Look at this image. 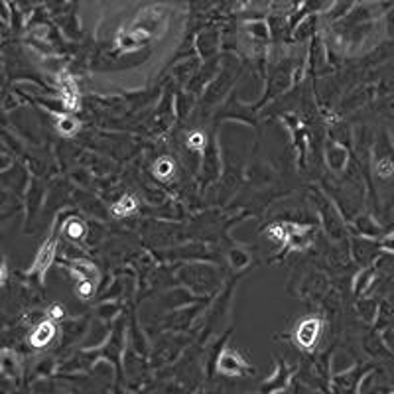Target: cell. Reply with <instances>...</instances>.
<instances>
[{"instance_id": "6da1fadb", "label": "cell", "mask_w": 394, "mask_h": 394, "mask_svg": "<svg viewBox=\"0 0 394 394\" xmlns=\"http://www.w3.org/2000/svg\"><path fill=\"white\" fill-rule=\"evenodd\" d=\"M310 231L312 225H298V223H272L268 225L267 233L274 241L282 242L290 249H305L310 244Z\"/></svg>"}, {"instance_id": "7a4b0ae2", "label": "cell", "mask_w": 394, "mask_h": 394, "mask_svg": "<svg viewBox=\"0 0 394 394\" xmlns=\"http://www.w3.org/2000/svg\"><path fill=\"white\" fill-rule=\"evenodd\" d=\"M319 331H321V321L318 318L304 319L296 330V341L304 349H312L318 341Z\"/></svg>"}, {"instance_id": "3957f363", "label": "cell", "mask_w": 394, "mask_h": 394, "mask_svg": "<svg viewBox=\"0 0 394 394\" xmlns=\"http://www.w3.org/2000/svg\"><path fill=\"white\" fill-rule=\"evenodd\" d=\"M247 369H249V365L244 363V359L231 349H225L219 357V373H223L227 377H241Z\"/></svg>"}, {"instance_id": "277c9868", "label": "cell", "mask_w": 394, "mask_h": 394, "mask_svg": "<svg viewBox=\"0 0 394 394\" xmlns=\"http://www.w3.org/2000/svg\"><path fill=\"white\" fill-rule=\"evenodd\" d=\"M57 83H60V89H62V99H64L65 109L67 111H75L77 107H79V89H77L75 79L67 71H60Z\"/></svg>"}, {"instance_id": "5b68a950", "label": "cell", "mask_w": 394, "mask_h": 394, "mask_svg": "<svg viewBox=\"0 0 394 394\" xmlns=\"http://www.w3.org/2000/svg\"><path fill=\"white\" fill-rule=\"evenodd\" d=\"M55 251H57V237H51L50 241L42 244L38 256H36V260H34L32 270L38 272L42 282H44V276H46V270L51 267V262H53V258H55Z\"/></svg>"}, {"instance_id": "8992f818", "label": "cell", "mask_w": 394, "mask_h": 394, "mask_svg": "<svg viewBox=\"0 0 394 394\" xmlns=\"http://www.w3.org/2000/svg\"><path fill=\"white\" fill-rule=\"evenodd\" d=\"M0 373L10 379V381H18L22 375V367H20V355L14 353L12 349H2L0 353Z\"/></svg>"}, {"instance_id": "52a82bcc", "label": "cell", "mask_w": 394, "mask_h": 394, "mask_svg": "<svg viewBox=\"0 0 394 394\" xmlns=\"http://www.w3.org/2000/svg\"><path fill=\"white\" fill-rule=\"evenodd\" d=\"M150 39L148 30H132V32H120L116 36V48L120 50H138L142 44Z\"/></svg>"}, {"instance_id": "ba28073f", "label": "cell", "mask_w": 394, "mask_h": 394, "mask_svg": "<svg viewBox=\"0 0 394 394\" xmlns=\"http://www.w3.org/2000/svg\"><path fill=\"white\" fill-rule=\"evenodd\" d=\"M53 335H55V323L51 319H46L30 335V345L36 347V349H42V347H46V345L50 343L51 339H53Z\"/></svg>"}, {"instance_id": "9c48e42d", "label": "cell", "mask_w": 394, "mask_h": 394, "mask_svg": "<svg viewBox=\"0 0 394 394\" xmlns=\"http://www.w3.org/2000/svg\"><path fill=\"white\" fill-rule=\"evenodd\" d=\"M69 272L77 276L79 282H93L97 284V268L93 267L91 262H75L69 267Z\"/></svg>"}, {"instance_id": "30bf717a", "label": "cell", "mask_w": 394, "mask_h": 394, "mask_svg": "<svg viewBox=\"0 0 394 394\" xmlns=\"http://www.w3.org/2000/svg\"><path fill=\"white\" fill-rule=\"evenodd\" d=\"M136 207H138V202H136V197L134 195H123L115 205H113V215L115 217H127L130 213H134L136 211Z\"/></svg>"}, {"instance_id": "8fae6325", "label": "cell", "mask_w": 394, "mask_h": 394, "mask_svg": "<svg viewBox=\"0 0 394 394\" xmlns=\"http://www.w3.org/2000/svg\"><path fill=\"white\" fill-rule=\"evenodd\" d=\"M55 127L60 130V134L64 136H73L77 130H79V123H77L73 116L69 115H60L55 120Z\"/></svg>"}, {"instance_id": "7c38bea8", "label": "cell", "mask_w": 394, "mask_h": 394, "mask_svg": "<svg viewBox=\"0 0 394 394\" xmlns=\"http://www.w3.org/2000/svg\"><path fill=\"white\" fill-rule=\"evenodd\" d=\"M64 231L69 239L79 241V239H83V235H85V225H83L81 219H69V221L65 223Z\"/></svg>"}, {"instance_id": "4fadbf2b", "label": "cell", "mask_w": 394, "mask_h": 394, "mask_svg": "<svg viewBox=\"0 0 394 394\" xmlns=\"http://www.w3.org/2000/svg\"><path fill=\"white\" fill-rule=\"evenodd\" d=\"M174 174V162L170 158H160L156 164H154V176L160 179H168Z\"/></svg>"}, {"instance_id": "5bb4252c", "label": "cell", "mask_w": 394, "mask_h": 394, "mask_svg": "<svg viewBox=\"0 0 394 394\" xmlns=\"http://www.w3.org/2000/svg\"><path fill=\"white\" fill-rule=\"evenodd\" d=\"M188 148L190 150H195V152H204L205 150V136L202 132H191L188 136Z\"/></svg>"}, {"instance_id": "9a60e30c", "label": "cell", "mask_w": 394, "mask_h": 394, "mask_svg": "<svg viewBox=\"0 0 394 394\" xmlns=\"http://www.w3.org/2000/svg\"><path fill=\"white\" fill-rule=\"evenodd\" d=\"M377 168H379V174H381V176H384V178H386V176H391V174H393V164H391V162H388V160H382V162H379V165H377Z\"/></svg>"}, {"instance_id": "2e32d148", "label": "cell", "mask_w": 394, "mask_h": 394, "mask_svg": "<svg viewBox=\"0 0 394 394\" xmlns=\"http://www.w3.org/2000/svg\"><path fill=\"white\" fill-rule=\"evenodd\" d=\"M381 249L382 251H386V253H393L394 255V235H388L386 239H382Z\"/></svg>"}, {"instance_id": "e0dca14e", "label": "cell", "mask_w": 394, "mask_h": 394, "mask_svg": "<svg viewBox=\"0 0 394 394\" xmlns=\"http://www.w3.org/2000/svg\"><path fill=\"white\" fill-rule=\"evenodd\" d=\"M50 316L53 319L64 318V310H62V305H57V304L51 305V307H50Z\"/></svg>"}, {"instance_id": "ac0fdd59", "label": "cell", "mask_w": 394, "mask_h": 394, "mask_svg": "<svg viewBox=\"0 0 394 394\" xmlns=\"http://www.w3.org/2000/svg\"><path fill=\"white\" fill-rule=\"evenodd\" d=\"M6 276H8V270H6V262L2 265V284L6 282Z\"/></svg>"}]
</instances>
